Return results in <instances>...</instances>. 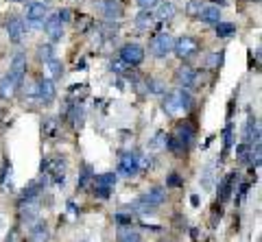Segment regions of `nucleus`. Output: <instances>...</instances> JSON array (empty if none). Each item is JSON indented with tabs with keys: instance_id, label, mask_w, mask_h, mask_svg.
Wrapping results in <instances>:
<instances>
[{
	"instance_id": "obj_1",
	"label": "nucleus",
	"mask_w": 262,
	"mask_h": 242,
	"mask_svg": "<svg viewBox=\"0 0 262 242\" xmlns=\"http://www.w3.org/2000/svg\"><path fill=\"white\" fill-rule=\"evenodd\" d=\"M66 166H68V164H66L64 157H59V155L46 157L42 162V173L46 175V177H51L53 183L64 185V181H66Z\"/></svg>"
},
{
	"instance_id": "obj_2",
	"label": "nucleus",
	"mask_w": 262,
	"mask_h": 242,
	"mask_svg": "<svg viewBox=\"0 0 262 242\" xmlns=\"http://www.w3.org/2000/svg\"><path fill=\"white\" fill-rule=\"evenodd\" d=\"M166 201V190L164 188H151L146 194H142L135 205L140 207V212H153L157 205Z\"/></svg>"
},
{
	"instance_id": "obj_3",
	"label": "nucleus",
	"mask_w": 262,
	"mask_h": 242,
	"mask_svg": "<svg viewBox=\"0 0 262 242\" xmlns=\"http://www.w3.org/2000/svg\"><path fill=\"white\" fill-rule=\"evenodd\" d=\"M94 196H98V199H109V194L114 192V185H116L118 181V175L114 173H105V175H94Z\"/></svg>"
},
{
	"instance_id": "obj_4",
	"label": "nucleus",
	"mask_w": 262,
	"mask_h": 242,
	"mask_svg": "<svg viewBox=\"0 0 262 242\" xmlns=\"http://www.w3.org/2000/svg\"><path fill=\"white\" fill-rule=\"evenodd\" d=\"M173 46H175V40L171 33H157L149 44L153 57H166L168 53H173Z\"/></svg>"
},
{
	"instance_id": "obj_5",
	"label": "nucleus",
	"mask_w": 262,
	"mask_h": 242,
	"mask_svg": "<svg viewBox=\"0 0 262 242\" xmlns=\"http://www.w3.org/2000/svg\"><path fill=\"white\" fill-rule=\"evenodd\" d=\"M173 51L179 59H190V57H195V55L199 53V42H196L195 37H190V35H182L177 42H175Z\"/></svg>"
},
{
	"instance_id": "obj_6",
	"label": "nucleus",
	"mask_w": 262,
	"mask_h": 242,
	"mask_svg": "<svg viewBox=\"0 0 262 242\" xmlns=\"http://www.w3.org/2000/svg\"><path fill=\"white\" fill-rule=\"evenodd\" d=\"M120 59H123L129 68H135V65H140L144 61V48H142L140 44H125V46L120 48Z\"/></svg>"
},
{
	"instance_id": "obj_7",
	"label": "nucleus",
	"mask_w": 262,
	"mask_h": 242,
	"mask_svg": "<svg viewBox=\"0 0 262 242\" xmlns=\"http://www.w3.org/2000/svg\"><path fill=\"white\" fill-rule=\"evenodd\" d=\"M118 173L123 177H135L140 173V153H125L118 162Z\"/></svg>"
},
{
	"instance_id": "obj_8",
	"label": "nucleus",
	"mask_w": 262,
	"mask_h": 242,
	"mask_svg": "<svg viewBox=\"0 0 262 242\" xmlns=\"http://www.w3.org/2000/svg\"><path fill=\"white\" fill-rule=\"evenodd\" d=\"M46 15H48V7L44 2H29V7H26V22H29L33 29L42 26Z\"/></svg>"
},
{
	"instance_id": "obj_9",
	"label": "nucleus",
	"mask_w": 262,
	"mask_h": 242,
	"mask_svg": "<svg viewBox=\"0 0 262 242\" xmlns=\"http://www.w3.org/2000/svg\"><path fill=\"white\" fill-rule=\"evenodd\" d=\"M40 216V203L37 199H22L20 201V221L24 225H33Z\"/></svg>"
},
{
	"instance_id": "obj_10",
	"label": "nucleus",
	"mask_w": 262,
	"mask_h": 242,
	"mask_svg": "<svg viewBox=\"0 0 262 242\" xmlns=\"http://www.w3.org/2000/svg\"><path fill=\"white\" fill-rule=\"evenodd\" d=\"M4 29H7V35L13 44H20L22 40H24L26 29H24V22H22L18 15H9V18L4 20Z\"/></svg>"
},
{
	"instance_id": "obj_11",
	"label": "nucleus",
	"mask_w": 262,
	"mask_h": 242,
	"mask_svg": "<svg viewBox=\"0 0 262 242\" xmlns=\"http://www.w3.org/2000/svg\"><path fill=\"white\" fill-rule=\"evenodd\" d=\"M35 96L40 103H53L55 96H57V90H55V83L53 79H40L37 81V87H35Z\"/></svg>"
},
{
	"instance_id": "obj_12",
	"label": "nucleus",
	"mask_w": 262,
	"mask_h": 242,
	"mask_svg": "<svg viewBox=\"0 0 262 242\" xmlns=\"http://www.w3.org/2000/svg\"><path fill=\"white\" fill-rule=\"evenodd\" d=\"M238 181H240L238 173H227L225 179H223L221 185H218V201H227L229 196H232V192H236Z\"/></svg>"
},
{
	"instance_id": "obj_13",
	"label": "nucleus",
	"mask_w": 262,
	"mask_h": 242,
	"mask_svg": "<svg viewBox=\"0 0 262 242\" xmlns=\"http://www.w3.org/2000/svg\"><path fill=\"white\" fill-rule=\"evenodd\" d=\"M22 87V81L15 79L11 72H7L2 76V81H0V96L2 98H13L18 94V90Z\"/></svg>"
},
{
	"instance_id": "obj_14",
	"label": "nucleus",
	"mask_w": 262,
	"mask_h": 242,
	"mask_svg": "<svg viewBox=\"0 0 262 242\" xmlns=\"http://www.w3.org/2000/svg\"><path fill=\"white\" fill-rule=\"evenodd\" d=\"M42 26H44V31H46V35L51 37V42H59L64 37V24L59 22L57 15H46Z\"/></svg>"
},
{
	"instance_id": "obj_15",
	"label": "nucleus",
	"mask_w": 262,
	"mask_h": 242,
	"mask_svg": "<svg viewBox=\"0 0 262 242\" xmlns=\"http://www.w3.org/2000/svg\"><path fill=\"white\" fill-rule=\"evenodd\" d=\"M101 11H103V15H105V20H109V22H116V20H120V15H123V7L118 4V0H103Z\"/></svg>"
},
{
	"instance_id": "obj_16",
	"label": "nucleus",
	"mask_w": 262,
	"mask_h": 242,
	"mask_svg": "<svg viewBox=\"0 0 262 242\" xmlns=\"http://www.w3.org/2000/svg\"><path fill=\"white\" fill-rule=\"evenodd\" d=\"M9 72L15 76V79L24 81V74H26V55L24 53H15L13 59H11V68Z\"/></svg>"
},
{
	"instance_id": "obj_17",
	"label": "nucleus",
	"mask_w": 262,
	"mask_h": 242,
	"mask_svg": "<svg viewBox=\"0 0 262 242\" xmlns=\"http://www.w3.org/2000/svg\"><path fill=\"white\" fill-rule=\"evenodd\" d=\"M218 18H221V9H218L216 4H207V7H201L199 13H196V20L205 22V24H216V22H221Z\"/></svg>"
},
{
	"instance_id": "obj_18",
	"label": "nucleus",
	"mask_w": 262,
	"mask_h": 242,
	"mask_svg": "<svg viewBox=\"0 0 262 242\" xmlns=\"http://www.w3.org/2000/svg\"><path fill=\"white\" fill-rule=\"evenodd\" d=\"M26 242H48V225L46 223H33L29 229Z\"/></svg>"
},
{
	"instance_id": "obj_19",
	"label": "nucleus",
	"mask_w": 262,
	"mask_h": 242,
	"mask_svg": "<svg viewBox=\"0 0 262 242\" xmlns=\"http://www.w3.org/2000/svg\"><path fill=\"white\" fill-rule=\"evenodd\" d=\"M177 81L182 87H195L196 81H199V74H196V70H193V68H179Z\"/></svg>"
},
{
	"instance_id": "obj_20",
	"label": "nucleus",
	"mask_w": 262,
	"mask_h": 242,
	"mask_svg": "<svg viewBox=\"0 0 262 242\" xmlns=\"http://www.w3.org/2000/svg\"><path fill=\"white\" fill-rule=\"evenodd\" d=\"M175 98H177V103H179V107H182V112H190L193 109V96H190V92L188 90H184V87H179L177 92H173Z\"/></svg>"
},
{
	"instance_id": "obj_21",
	"label": "nucleus",
	"mask_w": 262,
	"mask_h": 242,
	"mask_svg": "<svg viewBox=\"0 0 262 242\" xmlns=\"http://www.w3.org/2000/svg\"><path fill=\"white\" fill-rule=\"evenodd\" d=\"M153 22H155V15H153V11H144L142 9L138 13V18H135V26L142 31H149L153 26Z\"/></svg>"
},
{
	"instance_id": "obj_22",
	"label": "nucleus",
	"mask_w": 262,
	"mask_h": 242,
	"mask_svg": "<svg viewBox=\"0 0 262 242\" xmlns=\"http://www.w3.org/2000/svg\"><path fill=\"white\" fill-rule=\"evenodd\" d=\"M175 11H177V9H175L173 2H162V4H160V11H157V20H162V22L173 20Z\"/></svg>"
},
{
	"instance_id": "obj_23",
	"label": "nucleus",
	"mask_w": 262,
	"mask_h": 242,
	"mask_svg": "<svg viewBox=\"0 0 262 242\" xmlns=\"http://www.w3.org/2000/svg\"><path fill=\"white\" fill-rule=\"evenodd\" d=\"M234 33H236V24H232V22H216L218 37H232Z\"/></svg>"
},
{
	"instance_id": "obj_24",
	"label": "nucleus",
	"mask_w": 262,
	"mask_h": 242,
	"mask_svg": "<svg viewBox=\"0 0 262 242\" xmlns=\"http://www.w3.org/2000/svg\"><path fill=\"white\" fill-rule=\"evenodd\" d=\"M118 242H142V240H140V234L133 232L129 225L127 229H120L118 232Z\"/></svg>"
},
{
	"instance_id": "obj_25",
	"label": "nucleus",
	"mask_w": 262,
	"mask_h": 242,
	"mask_svg": "<svg viewBox=\"0 0 262 242\" xmlns=\"http://www.w3.org/2000/svg\"><path fill=\"white\" fill-rule=\"evenodd\" d=\"M46 65H48V70H51V76H53V79H59V76L64 74V63L59 61L57 57H53L51 61H46Z\"/></svg>"
},
{
	"instance_id": "obj_26",
	"label": "nucleus",
	"mask_w": 262,
	"mask_h": 242,
	"mask_svg": "<svg viewBox=\"0 0 262 242\" xmlns=\"http://www.w3.org/2000/svg\"><path fill=\"white\" fill-rule=\"evenodd\" d=\"M234 146V133H232V122H227V126H225V131H223V155H227V151Z\"/></svg>"
},
{
	"instance_id": "obj_27",
	"label": "nucleus",
	"mask_w": 262,
	"mask_h": 242,
	"mask_svg": "<svg viewBox=\"0 0 262 242\" xmlns=\"http://www.w3.org/2000/svg\"><path fill=\"white\" fill-rule=\"evenodd\" d=\"M98 31L103 33V37H116V33H118V24H114V22H103L101 26H98Z\"/></svg>"
},
{
	"instance_id": "obj_28",
	"label": "nucleus",
	"mask_w": 262,
	"mask_h": 242,
	"mask_svg": "<svg viewBox=\"0 0 262 242\" xmlns=\"http://www.w3.org/2000/svg\"><path fill=\"white\" fill-rule=\"evenodd\" d=\"M92 179H94V175H92V166H85L83 173H81V177H79V183H76V185L83 190V188H87V183H90Z\"/></svg>"
},
{
	"instance_id": "obj_29",
	"label": "nucleus",
	"mask_w": 262,
	"mask_h": 242,
	"mask_svg": "<svg viewBox=\"0 0 262 242\" xmlns=\"http://www.w3.org/2000/svg\"><path fill=\"white\" fill-rule=\"evenodd\" d=\"M94 26V20L90 18V15H81L79 22H76V29H79V33H87Z\"/></svg>"
},
{
	"instance_id": "obj_30",
	"label": "nucleus",
	"mask_w": 262,
	"mask_h": 242,
	"mask_svg": "<svg viewBox=\"0 0 262 242\" xmlns=\"http://www.w3.org/2000/svg\"><path fill=\"white\" fill-rule=\"evenodd\" d=\"M37 53H40V59H42L44 63H46V61H51V59L55 57V55H53V46H51V44H42V46L37 48Z\"/></svg>"
},
{
	"instance_id": "obj_31",
	"label": "nucleus",
	"mask_w": 262,
	"mask_h": 242,
	"mask_svg": "<svg viewBox=\"0 0 262 242\" xmlns=\"http://www.w3.org/2000/svg\"><path fill=\"white\" fill-rule=\"evenodd\" d=\"M182 185H184V179L179 173H173L171 177L166 179V188H182Z\"/></svg>"
},
{
	"instance_id": "obj_32",
	"label": "nucleus",
	"mask_w": 262,
	"mask_h": 242,
	"mask_svg": "<svg viewBox=\"0 0 262 242\" xmlns=\"http://www.w3.org/2000/svg\"><path fill=\"white\" fill-rule=\"evenodd\" d=\"M55 129H57V122H55L53 118H48L46 122L42 124V131H44V135H46V137H53L55 135Z\"/></svg>"
},
{
	"instance_id": "obj_33",
	"label": "nucleus",
	"mask_w": 262,
	"mask_h": 242,
	"mask_svg": "<svg viewBox=\"0 0 262 242\" xmlns=\"http://www.w3.org/2000/svg\"><path fill=\"white\" fill-rule=\"evenodd\" d=\"M149 92L151 94H164V83L162 81H157V79H149Z\"/></svg>"
},
{
	"instance_id": "obj_34",
	"label": "nucleus",
	"mask_w": 262,
	"mask_h": 242,
	"mask_svg": "<svg viewBox=\"0 0 262 242\" xmlns=\"http://www.w3.org/2000/svg\"><path fill=\"white\" fill-rule=\"evenodd\" d=\"M201 7H203V4H201V0H190V4L186 7V13H188L190 18H196V13H199Z\"/></svg>"
},
{
	"instance_id": "obj_35",
	"label": "nucleus",
	"mask_w": 262,
	"mask_h": 242,
	"mask_svg": "<svg viewBox=\"0 0 262 242\" xmlns=\"http://www.w3.org/2000/svg\"><path fill=\"white\" fill-rule=\"evenodd\" d=\"M135 2H138V7L140 9H144V11H153L157 7V4H160V0H135Z\"/></svg>"
},
{
	"instance_id": "obj_36",
	"label": "nucleus",
	"mask_w": 262,
	"mask_h": 242,
	"mask_svg": "<svg viewBox=\"0 0 262 242\" xmlns=\"http://www.w3.org/2000/svg\"><path fill=\"white\" fill-rule=\"evenodd\" d=\"M112 70L114 72H118V74H123L125 70H129V65L123 61V59H116V61H112Z\"/></svg>"
},
{
	"instance_id": "obj_37",
	"label": "nucleus",
	"mask_w": 262,
	"mask_h": 242,
	"mask_svg": "<svg viewBox=\"0 0 262 242\" xmlns=\"http://www.w3.org/2000/svg\"><path fill=\"white\" fill-rule=\"evenodd\" d=\"M114 221H116L118 225H131V221H133V218L125 216V214H116V216H114Z\"/></svg>"
},
{
	"instance_id": "obj_38",
	"label": "nucleus",
	"mask_w": 262,
	"mask_h": 242,
	"mask_svg": "<svg viewBox=\"0 0 262 242\" xmlns=\"http://www.w3.org/2000/svg\"><path fill=\"white\" fill-rule=\"evenodd\" d=\"M70 15H72V11H70V9H62V11L57 13V18H59V22L64 24V22H68V20H70Z\"/></svg>"
},
{
	"instance_id": "obj_39",
	"label": "nucleus",
	"mask_w": 262,
	"mask_h": 242,
	"mask_svg": "<svg viewBox=\"0 0 262 242\" xmlns=\"http://www.w3.org/2000/svg\"><path fill=\"white\" fill-rule=\"evenodd\" d=\"M190 203H193V205L196 207V205H199L201 201H199V196H196V194H193V196H190Z\"/></svg>"
},
{
	"instance_id": "obj_40",
	"label": "nucleus",
	"mask_w": 262,
	"mask_h": 242,
	"mask_svg": "<svg viewBox=\"0 0 262 242\" xmlns=\"http://www.w3.org/2000/svg\"><path fill=\"white\" fill-rule=\"evenodd\" d=\"M214 4H227V0H212Z\"/></svg>"
},
{
	"instance_id": "obj_41",
	"label": "nucleus",
	"mask_w": 262,
	"mask_h": 242,
	"mask_svg": "<svg viewBox=\"0 0 262 242\" xmlns=\"http://www.w3.org/2000/svg\"><path fill=\"white\" fill-rule=\"evenodd\" d=\"M11 2H26V0H11Z\"/></svg>"
},
{
	"instance_id": "obj_42",
	"label": "nucleus",
	"mask_w": 262,
	"mask_h": 242,
	"mask_svg": "<svg viewBox=\"0 0 262 242\" xmlns=\"http://www.w3.org/2000/svg\"><path fill=\"white\" fill-rule=\"evenodd\" d=\"M254 2H260V0H254Z\"/></svg>"
}]
</instances>
